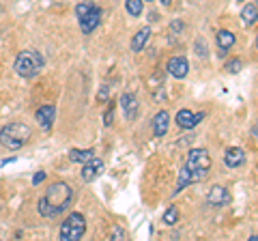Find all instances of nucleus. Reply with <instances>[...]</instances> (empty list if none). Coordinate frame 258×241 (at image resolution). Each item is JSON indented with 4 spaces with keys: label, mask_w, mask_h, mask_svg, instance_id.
<instances>
[{
    "label": "nucleus",
    "mask_w": 258,
    "mask_h": 241,
    "mask_svg": "<svg viewBox=\"0 0 258 241\" xmlns=\"http://www.w3.org/2000/svg\"><path fill=\"white\" fill-rule=\"evenodd\" d=\"M71 200H74V190L67 183H62V181L52 183L47 188L45 196L39 200V213L43 218H56V215H60L71 205Z\"/></svg>",
    "instance_id": "f257e3e1"
},
{
    "label": "nucleus",
    "mask_w": 258,
    "mask_h": 241,
    "mask_svg": "<svg viewBox=\"0 0 258 241\" xmlns=\"http://www.w3.org/2000/svg\"><path fill=\"white\" fill-rule=\"evenodd\" d=\"M32 130L26 123H9L0 130V144L9 151H20L30 140Z\"/></svg>",
    "instance_id": "f03ea898"
},
{
    "label": "nucleus",
    "mask_w": 258,
    "mask_h": 241,
    "mask_svg": "<svg viewBox=\"0 0 258 241\" xmlns=\"http://www.w3.org/2000/svg\"><path fill=\"white\" fill-rule=\"evenodd\" d=\"M45 65V58L39 50H24L18 54V58L13 63L15 74L22 78H35L37 74H41V69Z\"/></svg>",
    "instance_id": "7ed1b4c3"
},
{
    "label": "nucleus",
    "mask_w": 258,
    "mask_h": 241,
    "mask_svg": "<svg viewBox=\"0 0 258 241\" xmlns=\"http://www.w3.org/2000/svg\"><path fill=\"white\" fill-rule=\"evenodd\" d=\"M185 168L191 176V183L203 181L205 176L211 170V157H209L207 149H191L187 155V162H185Z\"/></svg>",
    "instance_id": "20e7f679"
},
{
    "label": "nucleus",
    "mask_w": 258,
    "mask_h": 241,
    "mask_svg": "<svg viewBox=\"0 0 258 241\" xmlns=\"http://www.w3.org/2000/svg\"><path fill=\"white\" fill-rule=\"evenodd\" d=\"M86 232V218L82 213H71L67 220L60 224V239L62 241H78Z\"/></svg>",
    "instance_id": "39448f33"
},
{
    "label": "nucleus",
    "mask_w": 258,
    "mask_h": 241,
    "mask_svg": "<svg viewBox=\"0 0 258 241\" xmlns=\"http://www.w3.org/2000/svg\"><path fill=\"white\" fill-rule=\"evenodd\" d=\"M166 71H168V74H170L172 78L183 80L185 76L189 74V63H187V58H185V56H172V58L166 63Z\"/></svg>",
    "instance_id": "423d86ee"
},
{
    "label": "nucleus",
    "mask_w": 258,
    "mask_h": 241,
    "mask_svg": "<svg viewBox=\"0 0 258 241\" xmlns=\"http://www.w3.org/2000/svg\"><path fill=\"white\" fill-rule=\"evenodd\" d=\"M101 9L99 7H91V9H88V13L84 15L82 20H80V28H82V33L84 35H91V33H95V28L99 26V22H101Z\"/></svg>",
    "instance_id": "0eeeda50"
},
{
    "label": "nucleus",
    "mask_w": 258,
    "mask_h": 241,
    "mask_svg": "<svg viewBox=\"0 0 258 241\" xmlns=\"http://www.w3.org/2000/svg\"><path fill=\"white\" fill-rule=\"evenodd\" d=\"M103 162L99 157H91L88 162H84L82 164V179L86 181V183H91V181H95L97 176H101L103 174Z\"/></svg>",
    "instance_id": "6e6552de"
},
{
    "label": "nucleus",
    "mask_w": 258,
    "mask_h": 241,
    "mask_svg": "<svg viewBox=\"0 0 258 241\" xmlns=\"http://www.w3.org/2000/svg\"><path fill=\"white\" fill-rule=\"evenodd\" d=\"M230 194L228 190H226L224 186H213L211 190H209L207 194V203L213 205V207H224V205H230Z\"/></svg>",
    "instance_id": "1a4fd4ad"
},
{
    "label": "nucleus",
    "mask_w": 258,
    "mask_h": 241,
    "mask_svg": "<svg viewBox=\"0 0 258 241\" xmlns=\"http://www.w3.org/2000/svg\"><path fill=\"white\" fill-rule=\"evenodd\" d=\"M120 108H123L125 112V116L129 120H134L136 116H138V97H136L134 93H123L120 95Z\"/></svg>",
    "instance_id": "9d476101"
},
{
    "label": "nucleus",
    "mask_w": 258,
    "mask_h": 241,
    "mask_svg": "<svg viewBox=\"0 0 258 241\" xmlns=\"http://www.w3.org/2000/svg\"><path fill=\"white\" fill-rule=\"evenodd\" d=\"M35 118H37V123L43 127V130L47 132V130H52V125H54V118H56V108L54 106H41L37 110V114H35Z\"/></svg>",
    "instance_id": "9b49d317"
},
{
    "label": "nucleus",
    "mask_w": 258,
    "mask_h": 241,
    "mask_svg": "<svg viewBox=\"0 0 258 241\" xmlns=\"http://www.w3.org/2000/svg\"><path fill=\"white\" fill-rule=\"evenodd\" d=\"M224 164L228 166V168H239V166H243V164H245V151L239 149V147L228 149V151H226V155H224Z\"/></svg>",
    "instance_id": "f8f14e48"
},
{
    "label": "nucleus",
    "mask_w": 258,
    "mask_h": 241,
    "mask_svg": "<svg viewBox=\"0 0 258 241\" xmlns=\"http://www.w3.org/2000/svg\"><path fill=\"white\" fill-rule=\"evenodd\" d=\"M168 125H170V114H168L166 110L157 112L155 118H153V134H155L157 138H161V136H166Z\"/></svg>",
    "instance_id": "ddd939ff"
},
{
    "label": "nucleus",
    "mask_w": 258,
    "mask_h": 241,
    "mask_svg": "<svg viewBox=\"0 0 258 241\" xmlns=\"http://www.w3.org/2000/svg\"><path fill=\"white\" fill-rule=\"evenodd\" d=\"M237 37L230 30H217V47H220V56H226V52L235 45Z\"/></svg>",
    "instance_id": "4468645a"
},
{
    "label": "nucleus",
    "mask_w": 258,
    "mask_h": 241,
    "mask_svg": "<svg viewBox=\"0 0 258 241\" xmlns=\"http://www.w3.org/2000/svg\"><path fill=\"white\" fill-rule=\"evenodd\" d=\"M174 120H176V125H179L181 130H194V127L198 125V123H196V116H194V112L187 110V108H183V110L176 112Z\"/></svg>",
    "instance_id": "2eb2a0df"
},
{
    "label": "nucleus",
    "mask_w": 258,
    "mask_h": 241,
    "mask_svg": "<svg viewBox=\"0 0 258 241\" xmlns=\"http://www.w3.org/2000/svg\"><path fill=\"white\" fill-rule=\"evenodd\" d=\"M149 39H151V28H149V26L140 28L138 33L134 35V39H132V50H134V52H142L144 47H147Z\"/></svg>",
    "instance_id": "dca6fc26"
},
{
    "label": "nucleus",
    "mask_w": 258,
    "mask_h": 241,
    "mask_svg": "<svg viewBox=\"0 0 258 241\" xmlns=\"http://www.w3.org/2000/svg\"><path fill=\"white\" fill-rule=\"evenodd\" d=\"M91 157H95V151L93 149H74L69 153V159H71V162H76V164H84Z\"/></svg>",
    "instance_id": "f3484780"
},
{
    "label": "nucleus",
    "mask_w": 258,
    "mask_h": 241,
    "mask_svg": "<svg viewBox=\"0 0 258 241\" xmlns=\"http://www.w3.org/2000/svg\"><path fill=\"white\" fill-rule=\"evenodd\" d=\"M256 13H258L256 3H249L245 9H243V13H241V18H243L245 26H254V24H256Z\"/></svg>",
    "instance_id": "a211bd4d"
},
{
    "label": "nucleus",
    "mask_w": 258,
    "mask_h": 241,
    "mask_svg": "<svg viewBox=\"0 0 258 241\" xmlns=\"http://www.w3.org/2000/svg\"><path fill=\"white\" fill-rule=\"evenodd\" d=\"M125 9H127L129 15H134V18H140L142 9H144V3H142V0H125Z\"/></svg>",
    "instance_id": "6ab92c4d"
},
{
    "label": "nucleus",
    "mask_w": 258,
    "mask_h": 241,
    "mask_svg": "<svg viewBox=\"0 0 258 241\" xmlns=\"http://www.w3.org/2000/svg\"><path fill=\"white\" fill-rule=\"evenodd\" d=\"M176 222H179V209H176L174 205H170L166 209V213H164V224L166 226H174Z\"/></svg>",
    "instance_id": "aec40b11"
},
{
    "label": "nucleus",
    "mask_w": 258,
    "mask_h": 241,
    "mask_svg": "<svg viewBox=\"0 0 258 241\" xmlns=\"http://www.w3.org/2000/svg\"><path fill=\"white\" fill-rule=\"evenodd\" d=\"M191 183V176H189V172H187V168H181V172H179V181H176V192H181V190H185Z\"/></svg>",
    "instance_id": "412c9836"
},
{
    "label": "nucleus",
    "mask_w": 258,
    "mask_h": 241,
    "mask_svg": "<svg viewBox=\"0 0 258 241\" xmlns=\"http://www.w3.org/2000/svg\"><path fill=\"white\" fill-rule=\"evenodd\" d=\"M241 65H243V61L241 58H232V61L226 63V71H228V74H239Z\"/></svg>",
    "instance_id": "4be33fe9"
},
{
    "label": "nucleus",
    "mask_w": 258,
    "mask_h": 241,
    "mask_svg": "<svg viewBox=\"0 0 258 241\" xmlns=\"http://www.w3.org/2000/svg\"><path fill=\"white\" fill-rule=\"evenodd\" d=\"M112 120H114V103H110V108L103 112V125L110 127V125H112Z\"/></svg>",
    "instance_id": "5701e85b"
},
{
    "label": "nucleus",
    "mask_w": 258,
    "mask_h": 241,
    "mask_svg": "<svg viewBox=\"0 0 258 241\" xmlns=\"http://www.w3.org/2000/svg\"><path fill=\"white\" fill-rule=\"evenodd\" d=\"M91 7H93L91 3H80V5L76 7V15H78V20H82L84 15L88 13V9H91Z\"/></svg>",
    "instance_id": "b1692460"
},
{
    "label": "nucleus",
    "mask_w": 258,
    "mask_h": 241,
    "mask_svg": "<svg viewBox=\"0 0 258 241\" xmlns=\"http://www.w3.org/2000/svg\"><path fill=\"white\" fill-rule=\"evenodd\" d=\"M170 30H172V33H174V35H179V33H181V30H183V22H179V20H174V22L170 24Z\"/></svg>",
    "instance_id": "393cba45"
},
{
    "label": "nucleus",
    "mask_w": 258,
    "mask_h": 241,
    "mask_svg": "<svg viewBox=\"0 0 258 241\" xmlns=\"http://www.w3.org/2000/svg\"><path fill=\"white\" fill-rule=\"evenodd\" d=\"M112 239H125V230L123 228H112Z\"/></svg>",
    "instance_id": "a878e982"
},
{
    "label": "nucleus",
    "mask_w": 258,
    "mask_h": 241,
    "mask_svg": "<svg viewBox=\"0 0 258 241\" xmlns=\"http://www.w3.org/2000/svg\"><path fill=\"white\" fill-rule=\"evenodd\" d=\"M99 101H101V103H106V101H108V84H103L101 93H99Z\"/></svg>",
    "instance_id": "bb28decb"
},
{
    "label": "nucleus",
    "mask_w": 258,
    "mask_h": 241,
    "mask_svg": "<svg viewBox=\"0 0 258 241\" xmlns=\"http://www.w3.org/2000/svg\"><path fill=\"white\" fill-rule=\"evenodd\" d=\"M41 181H45V172H43V170H41V172H37L35 176H32V183H35V186H39Z\"/></svg>",
    "instance_id": "cd10ccee"
},
{
    "label": "nucleus",
    "mask_w": 258,
    "mask_h": 241,
    "mask_svg": "<svg viewBox=\"0 0 258 241\" xmlns=\"http://www.w3.org/2000/svg\"><path fill=\"white\" fill-rule=\"evenodd\" d=\"M194 116H196V123H200V120L205 118V112H198V114H194Z\"/></svg>",
    "instance_id": "c85d7f7f"
},
{
    "label": "nucleus",
    "mask_w": 258,
    "mask_h": 241,
    "mask_svg": "<svg viewBox=\"0 0 258 241\" xmlns=\"http://www.w3.org/2000/svg\"><path fill=\"white\" fill-rule=\"evenodd\" d=\"M159 3L164 5V7H170V3H172V0H159Z\"/></svg>",
    "instance_id": "c756f323"
},
{
    "label": "nucleus",
    "mask_w": 258,
    "mask_h": 241,
    "mask_svg": "<svg viewBox=\"0 0 258 241\" xmlns=\"http://www.w3.org/2000/svg\"><path fill=\"white\" fill-rule=\"evenodd\" d=\"M147 3H151V0H147Z\"/></svg>",
    "instance_id": "7c9ffc66"
},
{
    "label": "nucleus",
    "mask_w": 258,
    "mask_h": 241,
    "mask_svg": "<svg viewBox=\"0 0 258 241\" xmlns=\"http://www.w3.org/2000/svg\"><path fill=\"white\" fill-rule=\"evenodd\" d=\"M241 3H243V0H241Z\"/></svg>",
    "instance_id": "2f4dec72"
},
{
    "label": "nucleus",
    "mask_w": 258,
    "mask_h": 241,
    "mask_svg": "<svg viewBox=\"0 0 258 241\" xmlns=\"http://www.w3.org/2000/svg\"><path fill=\"white\" fill-rule=\"evenodd\" d=\"M0 11H3V9H0Z\"/></svg>",
    "instance_id": "473e14b6"
}]
</instances>
